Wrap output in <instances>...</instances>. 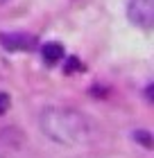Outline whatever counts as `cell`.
<instances>
[{"instance_id": "cell-1", "label": "cell", "mask_w": 154, "mask_h": 158, "mask_svg": "<svg viewBox=\"0 0 154 158\" xmlns=\"http://www.w3.org/2000/svg\"><path fill=\"white\" fill-rule=\"evenodd\" d=\"M39 129L48 140L61 147H86L98 138L95 124L70 106H48L39 115Z\"/></svg>"}, {"instance_id": "cell-2", "label": "cell", "mask_w": 154, "mask_h": 158, "mask_svg": "<svg viewBox=\"0 0 154 158\" xmlns=\"http://www.w3.org/2000/svg\"><path fill=\"white\" fill-rule=\"evenodd\" d=\"M127 18L141 30H152L154 25V0H129Z\"/></svg>"}, {"instance_id": "cell-3", "label": "cell", "mask_w": 154, "mask_h": 158, "mask_svg": "<svg viewBox=\"0 0 154 158\" xmlns=\"http://www.w3.org/2000/svg\"><path fill=\"white\" fill-rule=\"evenodd\" d=\"M0 45L7 52H30L36 48V36L23 32H11V34H0Z\"/></svg>"}, {"instance_id": "cell-4", "label": "cell", "mask_w": 154, "mask_h": 158, "mask_svg": "<svg viewBox=\"0 0 154 158\" xmlns=\"http://www.w3.org/2000/svg\"><path fill=\"white\" fill-rule=\"evenodd\" d=\"M41 56L43 61L48 63V66H55V63H59L64 59V45L57 41H48L41 45Z\"/></svg>"}, {"instance_id": "cell-5", "label": "cell", "mask_w": 154, "mask_h": 158, "mask_svg": "<svg viewBox=\"0 0 154 158\" xmlns=\"http://www.w3.org/2000/svg\"><path fill=\"white\" fill-rule=\"evenodd\" d=\"M134 140L141 142L145 149H152V133L145 131V129H138V131H134Z\"/></svg>"}, {"instance_id": "cell-6", "label": "cell", "mask_w": 154, "mask_h": 158, "mask_svg": "<svg viewBox=\"0 0 154 158\" xmlns=\"http://www.w3.org/2000/svg\"><path fill=\"white\" fill-rule=\"evenodd\" d=\"M73 70H82V63H79L77 56H70L68 63H66V73H73Z\"/></svg>"}, {"instance_id": "cell-7", "label": "cell", "mask_w": 154, "mask_h": 158, "mask_svg": "<svg viewBox=\"0 0 154 158\" xmlns=\"http://www.w3.org/2000/svg\"><path fill=\"white\" fill-rule=\"evenodd\" d=\"M7 109H9V95H7V93H0V115H2Z\"/></svg>"}, {"instance_id": "cell-8", "label": "cell", "mask_w": 154, "mask_h": 158, "mask_svg": "<svg viewBox=\"0 0 154 158\" xmlns=\"http://www.w3.org/2000/svg\"><path fill=\"white\" fill-rule=\"evenodd\" d=\"M0 158H2V156H0Z\"/></svg>"}]
</instances>
